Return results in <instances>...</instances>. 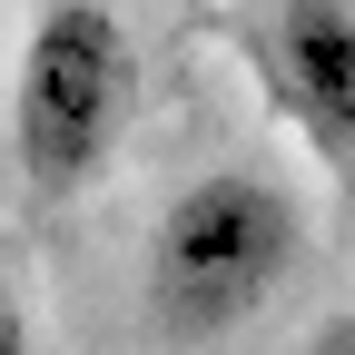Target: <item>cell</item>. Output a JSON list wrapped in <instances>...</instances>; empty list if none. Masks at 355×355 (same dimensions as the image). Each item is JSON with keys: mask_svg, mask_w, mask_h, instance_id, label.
<instances>
[{"mask_svg": "<svg viewBox=\"0 0 355 355\" xmlns=\"http://www.w3.org/2000/svg\"><path fill=\"white\" fill-rule=\"evenodd\" d=\"M306 266V207L266 168H198L148 217L139 306L168 345H217L257 326Z\"/></svg>", "mask_w": 355, "mask_h": 355, "instance_id": "cell-1", "label": "cell"}, {"mask_svg": "<svg viewBox=\"0 0 355 355\" xmlns=\"http://www.w3.org/2000/svg\"><path fill=\"white\" fill-rule=\"evenodd\" d=\"M139 119V40L109 0H50L10 69V158L40 198L99 188Z\"/></svg>", "mask_w": 355, "mask_h": 355, "instance_id": "cell-2", "label": "cell"}, {"mask_svg": "<svg viewBox=\"0 0 355 355\" xmlns=\"http://www.w3.org/2000/svg\"><path fill=\"white\" fill-rule=\"evenodd\" d=\"M266 89L316 168L355 178V0H277L266 20Z\"/></svg>", "mask_w": 355, "mask_h": 355, "instance_id": "cell-3", "label": "cell"}, {"mask_svg": "<svg viewBox=\"0 0 355 355\" xmlns=\"http://www.w3.org/2000/svg\"><path fill=\"white\" fill-rule=\"evenodd\" d=\"M0 355H40V316H30V296L0 277Z\"/></svg>", "mask_w": 355, "mask_h": 355, "instance_id": "cell-4", "label": "cell"}]
</instances>
